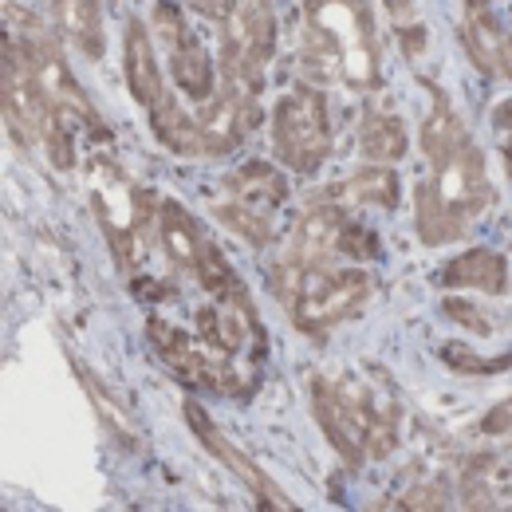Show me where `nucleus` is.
I'll return each mask as SVG.
<instances>
[{
    "mask_svg": "<svg viewBox=\"0 0 512 512\" xmlns=\"http://www.w3.org/2000/svg\"><path fill=\"white\" fill-rule=\"evenodd\" d=\"M422 150H426L434 174L414 193V229H418L422 245L438 249L449 241H461L473 229V221L493 201V186L485 174L481 146L473 142V134L465 127H457L442 142H430Z\"/></svg>",
    "mask_w": 512,
    "mask_h": 512,
    "instance_id": "1",
    "label": "nucleus"
},
{
    "mask_svg": "<svg viewBox=\"0 0 512 512\" xmlns=\"http://www.w3.org/2000/svg\"><path fill=\"white\" fill-rule=\"evenodd\" d=\"M304 71L343 79L355 91L383 87V48L371 0H304Z\"/></svg>",
    "mask_w": 512,
    "mask_h": 512,
    "instance_id": "2",
    "label": "nucleus"
},
{
    "mask_svg": "<svg viewBox=\"0 0 512 512\" xmlns=\"http://www.w3.org/2000/svg\"><path fill=\"white\" fill-rule=\"evenodd\" d=\"M312 410L323 438L351 469L363 465L367 457H386L398 442V414L355 379H339V383L316 379Z\"/></svg>",
    "mask_w": 512,
    "mask_h": 512,
    "instance_id": "3",
    "label": "nucleus"
},
{
    "mask_svg": "<svg viewBox=\"0 0 512 512\" xmlns=\"http://www.w3.org/2000/svg\"><path fill=\"white\" fill-rule=\"evenodd\" d=\"M272 288L284 300L288 316L300 331L323 335L335 323L351 320L367 304L375 280L367 272H359V268L288 264V260H280L276 272H272Z\"/></svg>",
    "mask_w": 512,
    "mask_h": 512,
    "instance_id": "4",
    "label": "nucleus"
},
{
    "mask_svg": "<svg viewBox=\"0 0 512 512\" xmlns=\"http://www.w3.org/2000/svg\"><path fill=\"white\" fill-rule=\"evenodd\" d=\"M272 146L284 170L292 174H316L331 154V115L327 95L312 83H296L280 95L272 111Z\"/></svg>",
    "mask_w": 512,
    "mask_h": 512,
    "instance_id": "5",
    "label": "nucleus"
},
{
    "mask_svg": "<svg viewBox=\"0 0 512 512\" xmlns=\"http://www.w3.org/2000/svg\"><path fill=\"white\" fill-rule=\"evenodd\" d=\"M276 56V12L268 0H237L221 32V83L260 99L264 67Z\"/></svg>",
    "mask_w": 512,
    "mask_h": 512,
    "instance_id": "6",
    "label": "nucleus"
},
{
    "mask_svg": "<svg viewBox=\"0 0 512 512\" xmlns=\"http://www.w3.org/2000/svg\"><path fill=\"white\" fill-rule=\"evenodd\" d=\"M146 335H150L154 355L178 375V383L209 390V394H249L256 386L253 371H237L233 359L209 351L201 339H193L190 331H182L178 323L154 316L146 323Z\"/></svg>",
    "mask_w": 512,
    "mask_h": 512,
    "instance_id": "7",
    "label": "nucleus"
},
{
    "mask_svg": "<svg viewBox=\"0 0 512 512\" xmlns=\"http://www.w3.org/2000/svg\"><path fill=\"white\" fill-rule=\"evenodd\" d=\"M0 91H4V127L20 138H36L44 142L56 127V107L36 75L32 56L24 52V44L4 32V71H0Z\"/></svg>",
    "mask_w": 512,
    "mask_h": 512,
    "instance_id": "8",
    "label": "nucleus"
},
{
    "mask_svg": "<svg viewBox=\"0 0 512 512\" xmlns=\"http://www.w3.org/2000/svg\"><path fill=\"white\" fill-rule=\"evenodd\" d=\"M154 24H158V36L170 48V75H174L178 91L205 107L217 95V71H213L209 52L201 48L197 32H190V24H186V16H182V8L174 0H158L154 4Z\"/></svg>",
    "mask_w": 512,
    "mask_h": 512,
    "instance_id": "9",
    "label": "nucleus"
},
{
    "mask_svg": "<svg viewBox=\"0 0 512 512\" xmlns=\"http://www.w3.org/2000/svg\"><path fill=\"white\" fill-rule=\"evenodd\" d=\"M186 422H190V430L197 434V442L209 449V453H213V457H217V461H221V465H225V469L253 493L260 509H292V501H288V497L260 473L256 461H249V457L237 449V442H229V438L221 434V426H217L197 402H186Z\"/></svg>",
    "mask_w": 512,
    "mask_h": 512,
    "instance_id": "10",
    "label": "nucleus"
},
{
    "mask_svg": "<svg viewBox=\"0 0 512 512\" xmlns=\"http://www.w3.org/2000/svg\"><path fill=\"white\" fill-rule=\"evenodd\" d=\"M197 123H201V138H205V158L233 154L245 142V134L260 123V99L241 95V91L221 83V91L205 103Z\"/></svg>",
    "mask_w": 512,
    "mask_h": 512,
    "instance_id": "11",
    "label": "nucleus"
},
{
    "mask_svg": "<svg viewBox=\"0 0 512 512\" xmlns=\"http://www.w3.org/2000/svg\"><path fill=\"white\" fill-rule=\"evenodd\" d=\"M461 40H465L469 60H473L477 71L512 79V32H505V28L497 24V16H493L489 8L465 16V32H461Z\"/></svg>",
    "mask_w": 512,
    "mask_h": 512,
    "instance_id": "12",
    "label": "nucleus"
},
{
    "mask_svg": "<svg viewBox=\"0 0 512 512\" xmlns=\"http://www.w3.org/2000/svg\"><path fill=\"white\" fill-rule=\"evenodd\" d=\"M343 209L335 205H316L304 213V221L296 225V237L288 245L284 260L288 264H327L331 256H339V225H343Z\"/></svg>",
    "mask_w": 512,
    "mask_h": 512,
    "instance_id": "13",
    "label": "nucleus"
},
{
    "mask_svg": "<svg viewBox=\"0 0 512 512\" xmlns=\"http://www.w3.org/2000/svg\"><path fill=\"white\" fill-rule=\"evenodd\" d=\"M229 201L253 209L260 217H272L284 201H288V178L284 170H276L272 162H245L229 182H225Z\"/></svg>",
    "mask_w": 512,
    "mask_h": 512,
    "instance_id": "14",
    "label": "nucleus"
},
{
    "mask_svg": "<svg viewBox=\"0 0 512 512\" xmlns=\"http://www.w3.org/2000/svg\"><path fill=\"white\" fill-rule=\"evenodd\" d=\"M442 284L446 288H473L485 296H505L509 292V260L493 249H469V253L453 256L442 268Z\"/></svg>",
    "mask_w": 512,
    "mask_h": 512,
    "instance_id": "15",
    "label": "nucleus"
},
{
    "mask_svg": "<svg viewBox=\"0 0 512 512\" xmlns=\"http://www.w3.org/2000/svg\"><path fill=\"white\" fill-rule=\"evenodd\" d=\"M127 87L134 95L138 107H154L162 95H166V83H162V67L154 60V44H150V32L142 20H127Z\"/></svg>",
    "mask_w": 512,
    "mask_h": 512,
    "instance_id": "16",
    "label": "nucleus"
},
{
    "mask_svg": "<svg viewBox=\"0 0 512 512\" xmlns=\"http://www.w3.org/2000/svg\"><path fill=\"white\" fill-rule=\"evenodd\" d=\"M158 237H162L166 256L174 260V268L197 276V264H201V253L209 249V241L201 237V229H197V221H193L190 213L178 201H170V197L158 209Z\"/></svg>",
    "mask_w": 512,
    "mask_h": 512,
    "instance_id": "17",
    "label": "nucleus"
},
{
    "mask_svg": "<svg viewBox=\"0 0 512 512\" xmlns=\"http://www.w3.org/2000/svg\"><path fill=\"white\" fill-rule=\"evenodd\" d=\"M52 16L64 40H71L87 60L103 56V0H52Z\"/></svg>",
    "mask_w": 512,
    "mask_h": 512,
    "instance_id": "18",
    "label": "nucleus"
},
{
    "mask_svg": "<svg viewBox=\"0 0 512 512\" xmlns=\"http://www.w3.org/2000/svg\"><path fill=\"white\" fill-rule=\"evenodd\" d=\"M150 130H154V138H158L166 150H174V154H182V158H205L201 123L190 119V115L178 107V99H174L170 91L150 107Z\"/></svg>",
    "mask_w": 512,
    "mask_h": 512,
    "instance_id": "19",
    "label": "nucleus"
},
{
    "mask_svg": "<svg viewBox=\"0 0 512 512\" xmlns=\"http://www.w3.org/2000/svg\"><path fill=\"white\" fill-rule=\"evenodd\" d=\"M410 150V134H406V123L398 115H386V111H367L363 115V127H359V154L367 162H398L406 158Z\"/></svg>",
    "mask_w": 512,
    "mask_h": 512,
    "instance_id": "20",
    "label": "nucleus"
},
{
    "mask_svg": "<svg viewBox=\"0 0 512 512\" xmlns=\"http://www.w3.org/2000/svg\"><path fill=\"white\" fill-rule=\"evenodd\" d=\"M347 193L355 197V201H363V205H375V209H398V201H402V182H398V174L383 166V162H367L363 170H355L351 174V182H347Z\"/></svg>",
    "mask_w": 512,
    "mask_h": 512,
    "instance_id": "21",
    "label": "nucleus"
},
{
    "mask_svg": "<svg viewBox=\"0 0 512 512\" xmlns=\"http://www.w3.org/2000/svg\"><path fill=\"white\" fill-rule=\"evenodd\" d=\"M217 217L225 229H233L237 237H245L253 249H268L272 245V217H260L253 209L229 201V205H217Z\"/></svg>",
    "mask_w": 512,
    "mask_h": 512,
    "instance_id": "22",
    "label": "nucleus"
},
{
    "mask_svg": "<svg viewBox=\"0 0 512 512\" xmlns=\"http://www.w3.org/2000/svg\"><path fill=\"white\" fill-rule=\"evenodd\" d=\"M339 256H351V260H379V256H383V245H379V237H375L363 221L343 217V225H339Z\"/></svg>",
    "mask_w": 512,
    "mask_h": 512,
    "instance_id": "23",
    "label": "nucleus"
},
{
    "mask_svg": "<svg viewBox=\"0 0 512 512\" xmlns=\"http://www.w3.org/2000/svg\"><path fill=\"white\" fill-rule=\"evenodd\" d=\"M442 359H446L453 371H461V375H497V371L512 367V355L485 359V355H473L465 343H446V347H442Z\"/></svg>",
    "mask_w": 512,
    "mask_h": 512,
    "instance_id": "24",
    "label": "nucleus"
},
{
    "mask_svg": "<svg viewBox=\"0 0 512 512\" xmlns=\"http://www.w3.org/2000/svg\"><path fill=\"white\" fill-rule=\"evenodd\" d=\"M442 312H446L453 323H461L465 331H477V335H493V320L477 308V304H469V300H457V296H446V304H442Z\"/></svg>",
    "mask_w": 512,
    "mask_h": 512,
    "instance_id": "25",
    "label": "nucleus"
},
{
    "mask_svg": "<svg viewBox=\"0 0 512 512\" xmlns=\"http://www.w3.org/2000/svg\"><path fill=\"white\" fill-rule=\"evenodd\" d=\"M398 509H449V489L442 485V481H434V485H418L414 493L402 497Z\"/></svg>",
    "mask_w": 512,
    "mask_h": 512,
    "instance_id": "26",
    "label": "nucleus"
},
{
    "mask_svg": "<svg viewBox=\"0 0 512 512\" xmlns=\"http://www.w3.org/2000/svg\"><path fill=\"white\" fill-rule=\"evenodd\" d=\"M398 40H402V52L410 60H418L422 48H426V28L422 24H398Z\"/></svg>",
    "mask_w": 512,
    "mask_h": 512,
    "instance_id": "27",
    "label": "nucleus"
},
{
    "mask_svg": "<svg viewBox=\"0 0 512 512\" xmlns=\"http://www.w3.org/2000/svg\"><path fill=\"white\" fill-rule=\"evenodd\" d=\"M481 430H485V434H509L512 430V398H505L501 406H493V414L481 418Z\"/></svg>",
    "mask_w": 512,
    "mask_h": 512,
    "instance_id": "28",
    "label": "nucleus"
},
{
    "mask_svg": "<svg viewBox=\"0 0 512 512\" xmlns=\"http://www.w3.org/2000/svg\"><path fill=\"white\" fill-rule=\"evenodd\" d=\"M190 8L193 12H201L205 20H229L233 16V8H237V0H190Z\"/></svg>",
    "mask_w": 512,
    "mask_h": 512,
    "instance_id": "29",
    "label": "nucleus"
},
{
    "mask_svg": "<svg viewBox=\"0 0 512 512\" xmlns=\"http://www.w3.org/2000/svg\"><path fill=\"white\" fill-rule=\"evenodd\" d=\"M130 292L138 300H174L178 296L170 284H158V280H130Z\"/></svg>",
    "mask_w": 512,
    "mask_h": 512,
    "instance_id": "30",
    "label": "nucleus"
},
{
    "mask_svg": "<svg viewBox=\"0 0 512 512\" xmlns=\"http://www.w3.org/2000/svg\"><path fill=\"white\" fill-rule=\"evenodd\" d=\"M493 127H497V134L509 142V134H512V99L497 107V115H493Z\"/></svg>",
    "mask_w": 512,
    "mask_h": 512,
    "instance_id": "31",
    "label": "nucleus"
},
{
    "mask_svg": "<svg viewBox=\"0 0 512 512\" xmlns=\"http://www.w3.org/2000/svg\"><path fill=\"white\" fill-rule=\"evenodd\" d=\"M489 4H493V0H465V16H469V12H485Z\"/></svg>",
    "mask_w": 512,
    "mask_h": 512,
    "instance_id": "32",
    "label": "nucleus"
},
{
    "mask_svg": "<svg viewBox=\"0 0 512 512\" xmlns=\"http://www.w3.org/2000/svg\"><path fill=\"white\" fill-rule=\"evenodd\" d=\"M505 170H509V178H512V146H505Z\"/></svg>",
    "mask_w": 512,
    "mask_h": 512,
    "instance_id": "33",
    "label": "nucleus"
}]
</instances>
